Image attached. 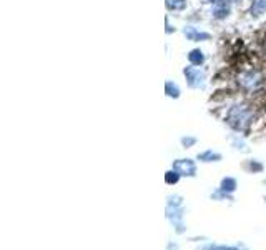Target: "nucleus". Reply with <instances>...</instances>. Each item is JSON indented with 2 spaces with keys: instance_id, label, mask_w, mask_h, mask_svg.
<instances>
[{
  "instance_id": "f257e3e1",
  "label": "nucleus",
  "mask_w": 266,
  "mask_h": 250,
  "mask_svg": "<svg viewBox=\"0 0 266 250\" xmlns=\"http://www.w3.org/2000/svg\"><path fill=\"white\" fill-rule=\"evenodd\" d=\"M253 120V110L245 104H234L226 112L225 122L233 128L234 132H246Z\"/></svg>"
},
{
  "instance_id": "f03ea898",
  "label": "nucleus",
  "mask_w": 266,
  "mask_h": 250,
  "mask_svg": "<svg viewBox=\"0 0 266 250\" xmlns=\"http://www.w3.org/2000/svg\"><path fill=\"white\" fill-rule=\"evenodd\" d=\"M183 75L188 84L190 89H205L206 87V73L203 69L197 67V65H188L183 69Z\"/></svg>"
},
{
  "instance_id": "7ed1b4c3",
  "label": "nucleus",
  "mask_w": 266,
  "mask_h": 250,
  "mask_svg": "<svg viewBox=\"0 0 266 250\" xmlns=\"http://www.w3.org/2000/svg\"><path fill=\"white\" fill-rule=\"evenodd\" d=\"M238 84L245 90H256L261 85V75L255 70H248V72H241L238 75Z\"/></svg>"
},
{
  "instance_id": "20e7f679",
  "label": "nucleus",
  "mask_w": 266,
  "mask_h": 250,
  "mask_svg": "<svg viewBox=\"0 0 266 250\" xmlns=\"http://www.w3.org/2000/svg\"><path fill=\"white\" fill-rule=\"evenodd\" d=\"M171 169H175L180 172L182 177H197V163L191 159H177L173 163H171Z\"/></svg>"
},
{
  "instance_id": "39448f33",
  "label": "nucleus",
  "mask_w": 266,
  "mask_h": 250,
  "mask_svg": "<svg viewBox=\"0 0 266 250\" xmlns=\"http://www.w3.org/2000/svg\"><path fill=\"white\" fill-rule=\"evenodd\" d=\"M183 35H185L186 40H190V42H206V40H211V34L203 32V30H198L197 27H193V25H185V27H183Z\"/></svg>"
},
{
  "instance_id": "423d86ee",
  "label": "nucleus",
  "mask_w": 266,
  "mask_h": 250,
  "mask_svg": "<svg viewBox=\"0 0 266 250\" xmlns=\"http://www.w3.org/2000/svg\"><path fill=\"white\" fill-rule=\"evenodd\" d=\"M185 214H186L185 207H168L166 205V209H165V217L173 225L178 224V222H183V217H185Z\"/></svg>"
},
{
  "instance_id": "0eeeda50",
  "label": "nucleus",
  "mask_w": 266,
  "mask_h": 250,
  "mask_svg": "<svg viewBox=\"0 0 266 250\" xmlns=\"http://www.w3.org/2000/svg\"><path fill=\"white\" fill-rule=\"evenodd\" d=\"M198 250H249L245 244H206L198 247Z\"/></svg>"
},
{
  "instance_id": "6e6552de",
  "label": "nucleus",
  "mask_w": 266,
  "mask_h": 250,
  "mask_svg": "<svg viewBox=\"0 0 266 250\" xmlns=\"http://www.w3.org/2000/svg\"><path fill=\"white\" fill-rule=\"evenodd\" d=\"M230 10H232V2H223L211 7V15H213V18H216V20H223V18H226L230 15Z\"/></svg>"
},
{
  "instance_id": "1a4fd4ad",
  "label": "nucleus",
  "mask_w": 266,
  "mask_h": 250,
  "mask_svg": "<svg viewBox=\"0 0 266 250\" xmlns=\"http://www.w3.org/2000/svg\"><path fill=\"white\" fill-rule=\"evenodd\" d=\"M206 57H205V52L201 49H193L188 52V62L190 65H197V67H201L205 64Z\"/></svg>"
},
{
  "instance_id": "9d476101",
  "label": "nucleus",
  "mask_w": 266,
  "mask_h": 250,
  "mask_svg": "<svg viewBox=\"0 0 266 250\" xmlns=\"http://www.w3.org/2000/svg\"><path fill=\"white\" fill-rule=\"evenodd\" d=\"M197 159L200 162H205V163H210V162H221L223 160V155L218 154V152H213V150H205V152H200L197 155Z\"/></svg>"
},
{
  "instance_id": "9b49d317",
  "label": "nucleus",
  "mask_w": 266,
  "mask_h": 250,
  "mask_svg": "<svg viewBox=\"0 0 266 250\" xmlns=\"http://www.w3.org/2000/svg\"><path fill=\"white\" fill-rule=\"evenodd\" d=\"M165 93L166 97H170V99H180V95H182V90H180L178 84L173 80H166L165 82Z\"/></svg>"
},
{
  "instance_id": "f8f14e48",
  "label": "nucleus",
  "mask_w": 266,
  "mask_h": 250,
  "mask_svg": "<svg viewBox=\"0 0 266 250\" xmlns=\"http://www.w3.org/2000/svg\"><path fill=\"white\" fill-rule=\"evenodd\" d=\"M243 169L246 172H249V174H260V172H263L265 165L260 162V160L251 159V160H246V162L243 163Z\"/></svg>"
},
{
  "instance_id": "ddd939ff",
  "label": "nucleus",
  "mask_w": 266,
  "mask_h": 250,
  "mask_svg": "<svg viewBox=\"0 0 266 250\" xmlns=\"http://www.w3.org/2000/svg\"><path fill=\"white\" fill-rule=\"evenodd\" d=\"M220 189H221V190H225V192H228V194H233L234 190L238 189L236 179H233V177H225V179H221Z\"/></svg>"
},
{
  "instance_id": "4468645a",
  "label": "nucleus",
  "mask_w": 266,
  "mask_h": 250,
  "mask_svg": "<svg viewBox=\"0 0 266 250\" xmlns=\"http://www.w3.org/2000/svg\"><path fill=\"white\" fill-rule=\"evenodd\" d=\"M265 12H266V0H253L251 7H249V14L253 17H260Z\"/></svg>"
},
{
  "instance_id": "2eb2a0df",
  "label": "nucleus",
  "mask_w": 266,
  "mask_h": 250,
  "mask_svg": "<svg viewBox=\"0 0 266 250\" xmlns=\"http://www.w3.org/2000/svg\"><path fill=\"white\" fill-rule=\"evenodd\" d=\"M165 3H166V9L168 10L180 12V10H185L186 9V3H188V0H165Z\"/></svg>"
},
{
  "instance_id": "dca6fc26",
  "label": "nucleus",
  "mask_w": 266,
  "mask_h": 250,
  "mask_svg": "<svg viewBox=\"0 0 266 250\" xmlns=\"http://www.w3.org/2000/svg\"><path fill=\"white\" fill-rule=\"evenodd\" d=\"M211 200H230V202H233L234 198H233V195L232 194H228V192H225V190H221L220 187H218L215 192H211Z\"/></svg>"
},
{
  "instance_id": "f3484780",
  "label": "nucleus",
  "mask_w": 266,
  "mask_h": 250,
  "mask_svg": "<svg viewBox=\"0 0 266 250\" xmlns=\"http://www.w3.org/2000/svg\"><path fill=\"white\" fill-rule=\"evenodd\" d=\"M180 179H182V175H180V172H177L175 169H170L165 174V182L168 183V185H175V183H178Z\"/></svg>"
},
{
  "instance_id": "a211bd4d",
  "label": "nucleus",
  "mask_w": 266,
  "mask_h": 250,
  "mask_svg": "<svg viewBox=\"0 0 266 250\" xmlns=\"http://www.w3.org/2000/svg\"><path fill=\"white\" fill-rule=\"evenodd\" d=\"M183 202L185 198L178 194H173V195H168L166 197V205L168 207H183Z\"/></svg>"
},
{
  "instance_id": "6ab92c4d",
  "label": "nucleus",
  "mask_w": 266,
  "mask_h": 250,
  "mask_svg": "<svg viewBox=\"0 0 266 250\" xmlns=\"http://www.w3.org/2000/svg\"><path fill=\"white\" fill-rule=\"evenodd\" d=\"M232 147L234 148V150H241V152L248 150V148H246L245 140H243V139H240L238 135H233V137H232Z\"/></svg>"
},
{
  "instance_id": "aec40b11",
  "label": "nucleus",
  "mask_w": 266,
  "mask_h": 250,
  "mask_svg": "<svg viewBox=\"0 0 266 250\" xmlns=\"http://www.w3.org/2000/svg\"><path fill=\"white\" fill-rule=\"evenodd\" d=\"M197 142H198L197 137H191V135H186V137H182V139H180V143H182L183 148H191L193 145H197Z\"/></svg>"
},
{
  "instance_id": "412c9836",
  "label": "nucleus",
  "mask_w": 266,
  "mask_h": 250,
  "mask_svg": "<svg viewBox=\"0 0 266 250\" xmlns=\"http://www.w3.org/2000/svg\"><path fill=\"white\" fill-rule=\"evenodd\" d=\"M173 229H175V232H177V233H185L186 232V225L183 224V222H178V224H175Z\"/></svg>"
},
{
  "instance_id": "4be33fe9",
  "label": "nucleus",
  "mask_w": 266,
  "mask_h": 250,
  "mask_svg": "<svg viewBox=\"0 0 266 250\" xmlns=\"http://www.w3.org/2000/svg\"><path fill=\"white\" fill-rule=\"evenodd\" d=\"M203 3H206V5H211V7H215V5H218V3H223V2H230V0H201Z\"/></svg>"
},
{
  "instance_id": "5701e85b",
  "label": "nucleus",
  "mask_w": 266,
  "mask_h": 250,
  "mask_svg": "<svg viewBox=\"0 0 266 250\" xmlns=\"http://www.w3.org/2000/svg\"><path fill=\"white\" fill-rule=\"evenodd\" d=\"M166 250H178V245L177 244H171V242H170V244L166 245Z\"/></svg>"
},
{
  "instance_id": "b1692460",
  "label": "nucleus",
  "mask_w": 266,
  "mask_h": 250,
  "mask_svg": "<svg viewBox=\"0 0 266 250\" xmlns=\"http://www.w3.org/2000/svg\"><path fill=\"white\" fill-rule=\"evenodd\" d=\"M190 240L191 242H201V240H206V237H191Z\"/></svg>"
},
{
  "instance_id": "393cba45",
  "label": "nucleus",
  "mask_w": 266,
  "mask_h": 250,
  "mask_svg": "<svg viewBox=\"0 0 266 250\" xmlns=\"http://www.w3.org/2000/svg\"><path fill=\"white\" fill-rule=\"evenodd\" d=\"M230 2H232V3H234V2H240V0H230Z\"/></svg>"
},
{
  "instance_id": "a878e982",
  "label": "nucleus",
  "mask_w": 266,
  "mask_h": 250,
  "mask_svg": "<svg viewBox=\"0 0 266 250\" xmlns=\"http://www.w3.org/2000/svg\"><path fill=\"white\" fill-rule=\"evenodd\" d=\"M265 202H266V197H265Z\"/></svg>"
}]
</instances>
